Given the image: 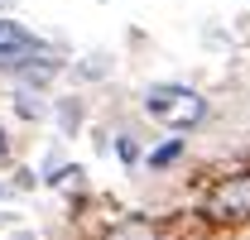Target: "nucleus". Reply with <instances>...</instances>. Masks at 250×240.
Returning a JSON list of instances; mask_svg holds the SVG:
<instances>
[{
	"mask_svg": "<svg viewBox=\"0 0 250 240\" xmlns=\"http://www.w3.org/2000/svg\"><path fill=\"white\" fill-rule=\"evenodd\" d=\"M121 159H125V163H135V159H140V149H135L130 140H121Z\"/></svg>",
	"mask_w": 250,
	"mask_h": 240,
	"instance_id": "423d86ee",
	"label": "nucleus"
},
{
	"mask_svg": "<svg viewBox=\"0 0 250 240\" xmlns=\"http://www.w3.org/2000/svg\"><path fill=\"white\" fill-rule=\"evenodd\" d=\"M101 240H164V236H159L154 221H145V216H125V221H116Z\"/></svg>",
	"mask_w": 250,
	"mask_h": 240,
	"instance_id": "20e7f679",
	"label": "nucleus"
},
{
	"mask_svg": "<svg viewBox=\"0 0 250 240\" xmlns=\"http://www.w3.org/2000/svg\"><path fill=\"white\" fill-rule=\"evenodd\" d=\"M202 216L217 221V226H246L250 221V168L212 182L207 197H202Z\"/></svg>",
	"mask_w": 250,
	"mask_h": 240,
	"instance_id": "f03ea898",
	"label": "nucleus"
},
{
	"mask_svg": "<svg viewBox=\"0 0 250 240\" xmlns=\"http://www.w3.org/2000/svg\"><path fill=\"white\" fill-rule=\"evenodd\" d=\"M145 111L168 125V130H192L207 120V101L197 96L192 87H178V82H159V87L145 91Z\"/></svg>",
	"mask_w": 250,
	"mask_h": 240,
	"instance_id": "f257e3e1",
	"label": "nucleus"
},
{
	"mask_svg": "<svg viewBox=\"0 0 250 240\" xmlns=\"http://www.w3.org/2000/svg\"><path fill=\"white\" fill-rule=\"evenodd\" d=\"M0 5H5V0H0Z\"/></svg>",
	"mask_w": 250,
	"mask_h": 240,
	"instance_id": "6e6552de",
	"label": "nucleus"
},
{
	"mask_svg": "<svg viewBox=\"0 0 250 240\" xmlns=\"http://www.w3.org/2000/svg\"><path fill=\"white\" fill-rule=\"evenodd\" d=\"M183 154V140H168V144H159L154 154H149V168H164V163H173Z\"/></svg>",
	"mask_w": 250,
	"mask_h": 240,
	"instance_id": "39448f33",
	"label": "nucleus"
},
{
	"mask_svg": "<svg viewBox=\"0 0 250 240\" xmlns=\"http://www.w3.org/2000/svg\"><path fill=\"white\" fill-rule=\"evenodd\" d=\"M5 154H10V140H5V130H0V163H5Z\"/></svg>",
	"mask_w": 250,
	"mask_h": 240,
	"instance_id": "0eeeda50",
	"label": "nucleus"
},
{
	"mask_svg": "<svg viewBox=\"0 0 250 240\" xmlns=\"http://www.w3.org/2000/svg\"><path fill=\"white\" fill-rule=\"evenodd\" d=\"M29 62H48V43L34 39L24 24L15 20H0V72L10 67H29Z\"/></svg>",
	"mask_w": 250,
	"mask_h": 240,
	"instance_id": "7ed1b4c3",
	"label": "nucleus"
}]
</instances>
